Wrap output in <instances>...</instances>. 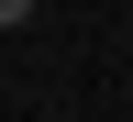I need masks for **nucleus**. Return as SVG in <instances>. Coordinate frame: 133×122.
I'll return each instance as SVG.
<instances>
[{"mask_svg": "<svg viewBox=\"0 0 133 122\" xmlns=\"http://www.w3.org/2000/svg\"><path fill=\"white\" fill-rule=\"evenodd\" d=\"M22 22H33V0H0V33H22Z\"/></svg>", "mask_w": 133, "mask_h": 122, "instance_id": "f257e3e1", "label": "nucleus"}]
</instances>
